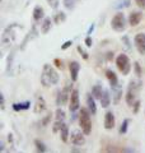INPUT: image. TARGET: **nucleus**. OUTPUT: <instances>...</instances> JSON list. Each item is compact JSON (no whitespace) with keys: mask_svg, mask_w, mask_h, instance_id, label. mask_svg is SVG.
<instances>
[{"mask_svg":"<svg viewBox=\"0 0 145 153\" xmlns=\"http://www.w3.org/2000/svg\"><path fill=\"white\" fill-rule=\"evenodd\" d=\"M60 80V76L57 70L50 64H45L42 68V73H41V84L45 88L52 87V85H56Z\"/></svg>","mask_w":145,"mask_h":153,"instance_id":"nucleus-1","label":"nucleus"},{"mask_svg":"<svg viewBox=\"0 0 145 153\" xmlns=\"http://www.w3.org/2000/svg\"><path fill=\"white\" fill-rule=\"evenodd\" d=\"M141 85H143V82L140 80V78L130 80L127 93H126V96H125V100H126V103L129 105V106L132 107V105L136 102V94L140 91V88H141Z\"/></svg>","mask_w":145,"mask_h":153,"instance_id":"nucleus-2","label":"nucleus"},{"mask_svg":"<svg viewBox=\"0 0 145 153\" xmlns=\"http://www.w3.org/2000/svg\"><path fill=\"white\" fill-rule=\"evenodd\" d=\"M19 27L17 23H13V25L8 26L5 30H4L3 35H1V45L3 47L5 46H13V44L16 42V38H17V30H19Z\"/></svg>","mask_w":145,"mask_h":153,"instance_id":"nucleus-3","label":"nucleus"},{"mask_svg":"<svg viewBox=\"0 0 145 153\" xmlns=\"http://www.w3.org/2000/svg\"><path fill=\"white\" fill-rule=\"evenodd\" d=\"M90 111L88 107H81L79 111V125L80 129L84 131L85 135H89L92 133V120H90Z\"/></svg>","mask_w":145,"mask_h":153,"instance_id":"nucleus-4","label":"nucleus"},{"mask_svg":"<svg viewBox=\"0 0 145 153\" xmlns=\"http://www.w3.org/2000/svg\"><path fill=\"white\" fill-rule=\"evenodd\" d=\"M129 21L125 17V14L122 12H117L111 19V27L112 30L116 32H124L126 30V26H127Z\"/></svg>","mask_w":145,"mask_h":153,"instance_id":"nucleus-5","label":"nucleus"},{"mask_svg":"<svg viewBox=\"0 0 145 153\" xmlns=\"http://www.w3.org/2000/svg\"><path fill=\"white\" fill-rule=\"evenodd\" d=\"M116 66L122 75H129L131 71V63L126 54H120L116 57Z\"/></svg>","mask_w":145,"mask_h":153,"instance_id":"nucleus-6","label":"nucleus"},{"mask_svg":"<svg viewBox=\"0 0 145 153\" xmlns=\"http://www.w3.org/2000/svg\"><path fill=\"white\" fill-rule=\"evenodd\" d=\"M71 84L70 83H66L65 87L62 88L59 94H57V98H56V103L57 106H65V105L70 101V94H71Z\"/></svg>","mask_w":145,"mask_h":153,"instance_id":"nucleus-7","label":"nucleus"},{"mask_svg":"<svg viewBox=\"0 0 145 153\" xmlns=\"http://www.w3.org/2000/svg\"><path fill=\"white\" fill-rule=\"evenodd\" d=\"M70 142L75 147H83L85 144V134L83 130H72L70 133Z\"/></svg>","mask_w":145,"mask_h":153,"instance_id":"nucleus-8","label":"nucleus"},{"mask_svg":"<svg viewBox=\"0 0 145 153\" xmlns=\"http://www.w3.org/2000/svg\"><path fill=\"white\" fill-rule=\"evenodd\" d=\"M69 110L70 112H76L80 110V98H79V91L74 88L70 94V101H69Z\"/></svg>","mask_w":145,"mask_h":153,"instance_id":"nucleus-9","label":"nucleus"},{"mask_svg":"<svg viewBox=\"0 0 145 153\" xmlns=\"http://www.w3.org/2000/svg\"><path fill=\"white\" fill-rule=\"evenodd\" d=\"M134 45L140 55H145V33H138L134 37Z\"/></svg>","mask_w":145,"mask_h":153,"instance_id":"nucleus-10","label":"nucleus"},{"mask_svg":"<svg viewBox=\"0 0 145 153\" xmlns=\"http://www.w3.org/2000/svg\"><path fill=\"white\" fill-rule=\"evenodd\" d=\"M69 71H70V79L71 82H76L79 76V71H80V64L78 61L72 60L69 64Z\"/></svg>","mask_w":145,"mask_h":153,"instance_id":"nucleus-11","label":"nucleus"},{"mask_svg":"<svg viewBox=\"0 0 145 153\" xmlns=\"http://www.w3.org/2000/svg\"><path fill=\"white\" fill-rule=\"evenodd\" d=\"M116 125V119L112 111H107L104 114V129L106 130H112Z\"/></svg>","mask_w":145,"mask_h":153,"instance_id":"nucleus-12","label":"nucleus"},{"mask_svg":"<svg viewBox=\"0 0 145 153\" xmlns=\"http://www.w3.org/2000/svg\"><path fill=\"white\" fill-rule=\"evenodd\" d=\"M141 19H143V13L141 12H131L129 14L127 21H129V25L131 27H136L139 23L141 22Z\"/></svg>","mask_w":145,"mask_h":153,"instance_id":"nucleus-13","label":"nucleus"},{"mask_svg":"<svg viewBox=\"0 0 145 153\" xmlns=\"http://www.w3.org/2000/svg\"><path fill=\"white\" fill-rule=\"evenodd\" d=\"M46 108H47V103L45 101V98H43L42 96H38L37 100H36V102H35L33 111H35V114H42Z\"/></svg>","mask_w":145,"mask_h":153,"instance_id":"nucleus-14","label":"nucleus"},{"mask_svg":"<svg viewBox=\"0 0 145 153\" xmlns=\"http://www.w3.org/2000/svg\"><path fill=\"white\" fill-rule=\"evenodd\" d=\"M111 89H112V102L115 105H118L121 98H122V93H124L122 87H121L120 84H117L116 87H112Z\"/></svg>","mask_w":145,"mask_h":153,"instance_id":"nucleus-15","label":"nucleus"},{"mask_svg":"<svg viewBox=\"0 0 145 153\" xmlns=\"http://www.w3.org/2000/svg\"><path fill=\"white\" fill-rule=\"evenodd\" d=\"M52 23H54V19H51L50 17H45V18H43L42 25H41V33H42V35H47V33L51 31Z\"/></svg>","mask_w":145,"mask_h":153,"instance_id":"nucleus-16","label":"nucleus"},{"mask_svg":"<svg viewBox=\"0 0 145 153\" xmlns=\"http://www.w3.org/2000/svg\"><path fill=\"white\" fill-rule=\"evenodd\" d=\"M106 76H107V79H108V82H109V87L112 88V87H116L118 83V78H117V75H116V73L113 70H111V69H107L106 70Z\"/></svg>","mask_w":145,"mask_h":153,"instance_id":"nucleus-17","label":"nucleus"},{"mask_svg":"<svg viewBox=\"0 0 145 153\" xmlns=\"http://www.w3.org/2000/svg\"><path fill=\"white\" fill-rule=\"evenodd\" d=\"M60 139L64 143H67L70 139V130H69V126H67L65 123L62 124V126L60 129Z\"/></svg>","mask_w":145,"mask_h":153,"instance_id":"nucleus-18","label":"nucleus"},{"mask_svg":"<svg viewBox=\"0 0 145 153\" xmlns=\"http://www.w3.org/2000/svg\"><path fill=\"white\" fill-rule=\"evenodd\" d=\"M87 105H88V110L90 111L92 115L97 114V106H95V98L93 97V94H87Z\"/></svg>","mask_w":145,"mask_h":153,"instance_id":"nucleus-19","label":"nucleus"},{"mask_svg":"<svg viewBox=\"0 0 145 153\" xmlns=\"http://www.w3.org/2000/svg\"><path fill=\"white\" fill-rule=\"evenodd\" d=\"M33 19H35L36 22L41 21V19L45 18V10H43V8L41 5H36L33 8Z\"/></svg>","mask_w":145,"mask_h":153,"instance_id":"nucleus-20","label":"nucleus"},{"mask_svg":"<svg viewBox=\"0 0 145 153\" xmlns=\"http://www.w3.org/2000/svg\"><path fill=\"white\" fill-rule=\"evenodd\" d=\"M99 101H101V106H102L103 108H107L111 105V94H109V92L107 89H104V92H103Z\"/></svg>","mask_w":145,"mask_h":153,"instance_id":"nucleus-21","label":"nucleus"},{"mask_svg":"<svg viewBox=\"0 0 145 153\" xmlns=\"http://www.w3.org/2000/svg\"><path fill=\"white\" fill-rule=\"evenodd\" d=\"M103 92H104V88L101 84H94L93 87H92V94H93V97L95 100H101Z\"/></svg>","mask_w":145,"mask_h":153,"instance_id":"nucleus-22","label":"nucleus"},{"mask_svg":"<svg viewBox=\"0 0 145 153\" xmlns=\"http://www.w3.org/2000/svg\"><path fill=\"white\" fill-rule=\"evenodd\" d=\"M12 107L14 111H23V110H28L31 107V102L26 101V102H19V103H13Z\"/></svg>","mask_w":145,"mask_h":153,"instance_id":"nucleus-23","label":"nucleus"},{"mask_svg":"<svg viewBox=\"0 0 145 153\" xmlns=\"http://www.w3.org/2000/svg\"><path fill=\"white\" fill-rule=\"evenodd\" d=\"M65 117H66L65 110L60 106V107L55 111V120H57V121H64V120H65Z\"/></svg>","mask_w":145,"mask_h":153,"instance_id":"nucleus-24","label":"nucleus"},{"mask_svg":"<svg viewBox=\"0 0 145 153\" xmlns=\"http://www.w3.org/2000/svg\"><path fill=\"white\" fill-rule=\"evenodd\" d=\"M65 21H66V14L64 12H57L54 16V23H56V25L64 23Z\"/></svg>","mask_w":145,"mask_h":153,"instance_id":"nucleus-25","label":"nucleus"},{"mask_svg":"<svg viewBox=\"0 0 145 153\" xmlns=\"http://www.w3.org/2000/svg\"><path fill=\"white\" fill-rule=\"evenodd\" d=\"M36 36H37L36 26H33V27H32V31H31L30 33H28V36L26 37V40H24V41H23V44H22V49H24V46H26V45H27V42H28V41H30V40H32V38H35Z\"/></svg>","mask_w":145,"mask_h":153,"instance_id":"nucleus-26","label":"nucleus"},{"mask_svg":"<svg viewBox=\"0 0 145 153\" xmlns=\"http://www.w3.org/2000/svg\"><path fill=\"white\" fill-rule=\"evenodd\" d=\"M130 125V119H124V121L121 123V126L118 129V133L120 134H126L127 133V129Z\"/></svg>","mask_w":145,"mask_h":153,"instance_id":"nucleus-27","label":"nucleus"},{"mask_svg":"<svg viewBox=\"0 0 145 153\" xmlns=\"http://www.w3.org/2000/svg\"><path fill=\"white\" fill-rule=\"evenodd\" d=\"M121 42H122V46H124V49L126 50V51H130L131 50V42H130V38L129 36H122L121 37Z\"/></svg>","mask_w":145,"mask_h":153,"instance_id":"nucleus-28","label":"nucleus"},{"mask_svg":"<svg viewBox=\"0 0 145 153\" xmlns=\"http://www.w3.org/2000/svg\"><path fill=\"white\" fill-rule=\"evenodd\" d=\"M35 146H36V149H37V152H46L47 151V148H46V144L43 142H41V140H35Z\"/></svg>","mask_w":145,"mask_h":153,"instance_id":"nucleus-29","label":"nucleus"},{"mask_svg":"<svg viewBox=\"0 0 145 153\" xmlns=\"http://www.w3.org/2000/svg\"><path fill=\"white\" fill-rule=\"evenodd\" d=\"M134 71H135V74H136L138 78H141L143 70H141V66H140V64L138 63V61H135L134 63Z\"/></svg>","mask_w":145,"mask_h":153,"instance_id":"nucleus-30","label":"nucleus"},{"mask_svg":"<svg viewBox=\"0 0 145 153\" xmlns=\"http://www.w3.org/2000/svg\"><path fill=\"white\" fill-rule=\"evenodd\" d=\"M64 7L69 10H72L75 8V0H64Z\"/></svg>","mask_w":145,"mask_h":153,"instance_id":"nucleus-31","label":"nucleus"},{"mask_svg":"<svg viewBox=\"0 0 145 153\" xmlns=\"http://www.w3.org/2000/svg\"><path fill=\"white\" fill-rule=\"evenodd\" d=\"M76 50H78V52L81 55V57H83L84 60H88V59H89V54H88V52H87L81 46H78V47H76Z\"/></svg>","mask_w":145,"mask_h":153,"instance_id":"nucleus-32","label":"nucleus"},{"mask_svg":"<svg viewBox=\"0 0 145 153\" xmlns=\"http://www.w3.org/2000/svg\"><path fill=\"white\" fill-rule=\"evenodd\" d=\"M46 1L48 3V5L51 7V9H54V10H56L60 5V0H46Z\"/></svg>","mask_w":145,"mask_h":153,"instance_id":"nucleus-33","label":"nucleus"},{"mask_svg":"<svg viewBox=\"0 0 145 153\" xmlns=\"http://www.w3.org/2000/svg\"><path fill=\"white\" fill-rule=\"evenodd\" d=\"M62 124H64V121H57V120H55V124H54V126H52V131H54V133L60 131Z\"/></svg>","mask_w":145,"mask_h":153,"instance_id":"nucleus-34","label":"nucleus"},{"mask_svg":"<svg viewBox=\"0 0 145 153\" xmlns=\"http://www.w3.org/2000/svg\"><path fill=\"white\" fill-rule=\"evenodd\" d=\"M140 105H141V102L139 101V100H136V102H135L132 105V112L134 114H138L139 112V110H140Z\"/></svg>","mask_w":145,"mask_h":153,"instance_id":"nucleus-35","label":"nucleus"},{"mask_svg":"<svg viewBox=\"0 0 145 153\" xmlns=\"http://www.w3.org/2000/svg\"><path fill=\"white\" fill-rule=\"evenodd\" d=\"M84 44H85L87 47H92V45H93V40H92V37H90V36H87V37H85Z\"/></svg>","mask_w":145,"mask_h":153,"instance_id":"nucleus-36","label":"nucleus"},{"mask_svg":"<svg viewBox=\"0 0 145 153\" xmlns=\"http://www.w3.org/2000/svg\"><path fill=\"white\" fill-rule=\"evenodd\" d=\"M135 4H136L140 9H145V0H135Z\"/></svg>","mask_w":145,"mask_h":153,"instance_id":"nucleus-37","label":"nucleus"},{"mask_svg":"<svg viewBox=\"0 0 145 153\" xmlns=\"http://www.w3.org/2000/svg\"><path fill=\"white\" fill-rule=\"evenodd\" d=\"M72 45V41L71 40H69V41H66V42H64V45L61 46V50H66V49H69V47Z\"/></svg>","mask_w":145,"mask_h":153,"instance_id":"nucleus-38","label":"nucleus"},{"mask_svg":"<svg viewBox=\"0 0 145 153\" xmlns=\"http://www.w3.org/2000/svg\"><path fill=\"white\" fill-rule=\"evenodd\" d=\"M54 64L56 65V68H59V69L64 68V65H62V61H61L60 59H55V60H54Z\"/></svg>","mask_w":145,"mask_h":153,"instance_id":"nucleus-39","label":"nucleus"},{"mask_svg":"<svg viewBox=\"0 0 145 153\" xmlns=\"http://www.w3.org/2000/svg\"><path fill=\"white\" fill-rule=\"evenodd\" d=\"M51 116H52V115H51V114H48L47 116H46V117H45V119H43V120H42V125H43V126H46L47 124H48V121L51 120Z\"/></svg>","mask_w":145,"mask_h":153,"instance_id":"nucleus-40","label":"nucleus"},{"mask_svg":"<svg viewBox=\"0 0 145 153\" xmlns=\"http://www.w3.org/2000/svg\"><path fill=\"white\" fill-rule=\"evenodd\" d=\"M0 100H1V110L5 108V98H4V94H0Z\"/></svg>","mask_w":145,"mask_h":153,"instance_id":"nucleus-41","label":"nucleus"},{"mask_svg":"<svg viewBox=\"0 0 145 153\" xmlns=\"http://www.w3.org/2000/svg\"><path fill=\"white\" fill-rule=\"evenodd\" d=\"M113 55H115V54H113L112 51H108V52H107V60H108V61L112 60V59H113Z\"/></svg>","mask_w":145,"mask_h":153,"instance_id":"nucleus-42","label":"nucleus"},{"mask_svg":"<svg viewBox=\"0 0 145 153\" xmlns=\"http://www.w3.org/2000/svg\"><path fill=\"white\" fill-rule=\"evenodd\" d=\"M93 31H94V25H92V26L89 27V30H88V33H87V35H88V36H90V33L93 32Z\"/></svg>","mask_w":145,"mask_h":153,"instance_id":"nucleus-43","label":"nucleus"},{"mask_svg":"<svg viewBox=\"0 0 145 153\" xmlns=\"http://www.w3.org/2000/svg\"><path fill=\"white\" fill-rule=\"evenodd\" d=\"M0 151H4V140L0 142Z\"/></svg>","mask_w":145,"mask_h":153,"instance_id":"nucleus-44","label":"nucleus"}]
</instances>
